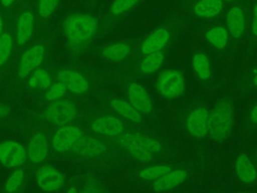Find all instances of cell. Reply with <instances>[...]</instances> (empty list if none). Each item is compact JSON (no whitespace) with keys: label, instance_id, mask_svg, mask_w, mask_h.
<instances>
[{"label":"cell","instance_id":"6da1fadb","mask_svg":"<svg viewBox=\"0 0 257 193\" xmlns=\"http://www.w3.org/2000/svg\"><path fill=\"white\" fill-rule=\"evenodd\" d=\"M56 80L64 84L69 94L84 100L100 90L103 76L99 70L78 62L50 64Z\"/></svg>","mask_w":257,"mask_h":193},{"label":"cell","instance_id":"7a4b0ae2","mask_svg":"<svg viewBox=\"0 0 257 193\" xmlns=\"http://www.w3.org/2000/svg\"><path fill=\"white\" fill-rule=\"evenodd\" d=\"M62 33L68 53L78 57L100 35V19L87 12L72 13L63 20Z\"/></svg>","mask_w":257,"mask_h":193},{"label":"cell","instance_id":"3957f363","mask_svg":"<svg viewBox=\"0 0 257 193\" xmlns=\"http://www.w3.org/2000/svg\"><path fill=\"white\" fill-rule=\"evenodd\" d=\"M110 79L119 93L123 95L152 126L161 121L153 96L141 79L133 76L122 66H117L111 71Z\"/></svg>","mask_w":257,"mask_h":193},{"label":"cell","instance_id":"277c9868","mask_svg":"<svg viewBox=\"0 0 257 193\" xmlns=\"http://www.w3.org/2000/svg\"><path fill=\"white\" fill-rule=\"evenodd\" d=\"M187 22L188 18L183 13L174 12L171 14L155 29L141 37L136 51L127 63H131L146 54L172 47Z\"/></svg>","mask_w":257,"mask_h":193},{"label":"cell","instance_id":"5b68a950","mask_svg":"<svg viewBox=\"0 0 257 193\" xmlns=\"http://www.w3.org/2000/svg\"><path fill=\"white\" fill-rule=\"evenodd\" d=\"M210 108L201 98L187 102L174 110V119L180 130L196 141L207 138Z\"/></svg>","mask_w":257,"mask_h":193},{"label":"cell","instance_id":"8992f818","mask_svg":"<svg viewBox=\"0 0 257 193\" xmlns=\"http://www.w3.org/2000/svg\"><path fill=\"white\" fill-rule=\"evenodd\" d=\"M86 110L81 101L76 96L68 94L56 102L45 105L42 111L36 116V122L51 129L64 125L82 123Z\"/></svg>","mask_w":257,"mask_h":193},{"label":"cell","instance_id":"52a82bcc","mask_svg":"<svg viewBox=\"0 0 257 193\" xmlns=\"http://www.w3.org/2000/svg\"><path fill=\"white\" fill-rule=\"evenodd\" d=\"M119 156L120 154L108 139L88 132L70 152L64 155L79 162H93L101 165L113 163Z\"/></svg>","mask_w":257,"mask_h":193},{"label":"cell","instance_id":"ba28073f","mask_svg":"<svg viewBox=\"0 0 257 193\" xmlns=\"http://www.w3.org/2000/svg\"><path fill=\"white\" fill-rule=\"evenodd\" d=\"M236 103L232 94L222 93L210 109L207 138L215 143H223L231 137L235 126Z\"/></svg>","mask_w":257,"mask_h":193},{"label":"cell","instance_id":"9c48e42d","mask_svg":"<svg viewBox=\"0 0 257 193\" xmlns=\"http://www.w3.org/2000/svg\"><path fill=\"white\" fill-rule=\"evenodd\" d=\"M83 125L86 132L106 139L115 138L136 127L102 107L86 111Z\"/></svg>","mask_w":257,"mask_h":193},{"label":"cell","instance_id":"30bf717a","mask_svg":"<svg viewBox=\"0 0 257 193\" xmlns=\"http://www.w3.org/2000/svg\"><path fill=\"white\" fill-rule=\"evenodd\" d=\"M51 49V39L43 37L23 49L17 56L14 65V78L25 82L28 75L35 69L45 65Z\"/></svg>","mask_w":257,"mask_h":193},{"label":"cell","instance_id":"8fae6325","mask_svg":"<svg viewBox=\"0 0 257 193\" xmlns=\"http://www.w3.org/2000/svg\"><path fill=\"white\" fill-rule=\"evenodd\" d=\"M223 21L230 33L233 54L247 38L250 23V0H238L229 5Z\"/></svg>","mask_w":257,"mask_h":193},{"label":"cell","instance_id":"7c38bea8","mask_svg":"<svg viewBox=\"0 0 257 193\" xmlns=\"http://www.w3.org/2000/svg\"><path fill=\"white\" fill-rule=\"evenodd\" d=\"M95 96L100 107L107 109L131 125L141 128L153 127L150 122L119 92L100 89Z\"/></svg>","mask_w":257,"mask_h":193},{"label":"cell","instance_id":"4fadbf2b","mask_svg":"<svg viewBox=\"0 0 257 193\" xmlns=\"http://www.w3.org/2000/svg\"><path fill=\"white\" fill-rule=\"evenodd\" d=\"M25 149L27 162L30 165H42L51 152L49 129L35 121L27 133Z\"/></svg>","mask_w":257,"mask_h":193},{"label":"cell","instance_id":"5bb4252c","mask_svg":"<svg viewBox=\"0 0 257 193\" xmlns=\"http://www.w3.org/2000/svg\"><path fill=\"white\" fill-rule=\"evenodd\" d=\"M158 95L167 102H174L185 95L187 84L184 72L177 67L161 69L154 82Z\"/></svg>","mask_w":257,"mask_h":193},{"label":"cell","instance_id":"9a60e30c","mask_svg":"<svg viewBox=\"0 0 257 193\" xmlns=\"http://www.w3.org/2000/svg\"><path fill=\"white\" fill-rule=\"evenodd\" d=\"M200 38L218 55H233L230 33L222 19L210 21L198 29Z\"/></svg>","mask_w":257,"mask_h":193},{"label":"cell","instance_id":"2e32d148","mask_svg":"<svg viewBox=\"0 0 257 193\" xmlns=\"http://www.w3.org/2000/svg\"><path fill=\"white\" fill-rule=\"evenodd\" d=\"M227 7L222 0H182L180 12L187 18L210 22L222 19Z\"/></svg>","mask_w":257,"mask_h":193},{"label":"cell","instance_id":"e0dca14e","mask_svg":"<svg viewBox=\"0 0 257 193\" xmlns=\"http://www.w3.org/2000/svg\"><path fill=\"white\" fill-rule=\"evenodd\" d=\"M141 37H131L99 45L94 49V54L105 62L118 66L124 65L131 60Z\"/></svg>","mask_w":257,"mask_h":193},{"label":"cell","instance_id":"ac0fdd59","mask_svg":"<svg viewBox=\"0 0 257 193\" xmlns=\"http://www.w3.org/2000/svg\"><path fill=\"white\" fill-rule=\"evenodd\" d=\"M86 133L83 123H74L49 129L50 148L56 155L70 152Z\"/></svg>","mask_w":257,"mask_h":193},{"label":"cell","instance_id":"d6986e66","mask_svg":"<svg viewBox=\"0 0 257 193\" xmlns=\"http://www.w3.org/2000/svg\"><path fill=\"white\" fill-rule=\"evenodd\" d=\"M172 47L146 54L131 63L119 66H122L128 73L139 79L157 74L164 68Z\"/></svg>","mask_w":257,"mask_h":193},{"label":"cell","instance_id":"ffe728a7","mask_svg":"<svg viewBox=\"0 0 257 193\" xmlns=\"http://www.w3.org/2000/svg\"><path fill=\"white\" fill-rule=\"evenodd\" d=\"M126 133L133 140L141 144L151 153L161 158L174 154L172 146L166 141V139L162 135L155 131L153 127H133L128 131H126Z\"/></svg>","mask_w":257,"mask_h":193},{"label":"cell","instance_id":"44dd1931","mask_svg":"<svg viewBox=\"0 0 257 193\" xmlns=\"http://www.w3.org/2000/svg\"><path fill=\"white\" fill-rule=\"evenodd\" d=\"M191 70L200 84L206 89H212L215 86L214 63L209 51L204 47H196L191 54Z\"/></svg>","mask_w":257,"mask_h":193},{"label":"cell","instance_id":"7402d4cb","mask_svg":"<svg viewBox=\"0 0 257 193\" xmlns=\"http://www.w3.org/2000/svg\"><path fill=\"white\" fill-rule=\"evenodd\" d=\"M108 140L120 155L125 156L135 162L141 164H151L161 159V157L151 153L141 144L133 140L126 132Z\"/></svg>","mask_w":257,"mask_h":193},{"label":"cell","instance_id":"603a6c76","mask_svg":"<svg viewBox=\"0 0 257 193\" xmlns=\"http://www.w3.org/2000/svg\"><path fill=\"white\" fill-rule=\"evenodd\" d=\"M144 0H113L100 19V34L107 32Z\"/></svg>","mask_w":257,"mask_h":193},{"label":"cell","instance_id":"cb8c5ba5","mask_svg":"<svg viewBox=\"0 0 257 193\" xmlns=\"http://www.w3.org/2000/svg\"><path fill=\"white\" fill-rule=\"evenodd\" d=\"M35 183L41 191L52 193L60 190L64 186L65 176L55 166L42 164L35 171Z\"/></svg>","mask_w":257,"mask_h":193},{"label":"cell","instance_id":"d4e9b609","mask_svg":"<svg viewBox=\"0 0 257 193\" xmlns=\"http://www.w3.org/2000/svg\"><path fill=\"white\" fill-rule=\"evenodd\" d=\"M27 162L25 145L16 140H5L0 143V164L8 169L22 167Z\"/></svg>","mask_w":257,"mask_h":193},{"label":"cell","instance_id":"484cf974","mask_svg":"<svg viewBox=\"0 0 257 193\" xmlns=\"http://www.w3.org/2000/svg\"><path fill=\"white\" fill-rule=\"evenodd\" d=\"M34 27L35 16L33 11L30 9L22 10L17 17L14 31L16 54L31 40L34 33Z\"/></svg>","mask_w":257,"mask_h":193},{"label":"cell","instance_id":"4316f807","mask_svg":"<svg viewBox=\"0 0 257 193\" xmlns=\"http://www.w3.org/2000/svg\"><path fill=\"white\" fill-rule=\"evenodd\" d=\"M191 175V169L186 166L175 167L162 177L152 182V189L155 192H165L174 189L184 183Z\"/></svg>","mask_w":257,"mask_h":193},{"label":"cell","instance_id":"83f0119b","mask_svg":"<svg viewBox=\"0 0 257 193\" xmlns=\"http://www.w3.org/2000/svg\"><path fill=\"white\" fill-rule=\"evenodd\" d=\"M55 80L50 64H45L31 72L25 80L26 87L34 94H40Z\"/></svg>","mask_w":257,"mask_h":193},{"label":"cell","instance_id":"f1b7e54d","mask_svg":"<svg viewBox=\"0 0 257 193\" xmlns=\"http://www.w3.org/2000/svg\"><path fill=\"white\" fill-rule=\"evenodd\" d=\"M15 48L14 33L8 29L3 30L0 35V79L5 77L16 56Z\"/></svg>","mask_w":257,"mask_h":193},{"label":"cell","instance_id":"f546056e","mask_svg":"<svg viewBox=\"0 0 257 193\" xmlns=\"http://www.w3.org/2000/svg\"><path fill=\"white\" fill-rule=\"evenodd\" d=\"M176 166L171 163H158V164H145V166H142L138 169H136L132 176L143 182H154L158 178L162 177L164 174L175 168Z\"/></svg>","mask_w":257,"mask_h":193},{"label":"cell","instance_id":"4dcf8cb0","mask_svg":"<svg viewBox=\"0 0 257 193\" xmlns=\"http://www.w3.org/2000/svg\"><path fill=\"white\" fill-rule=\"evenodd\" d=\"M235 173L244 184H253L257 180V168L247 153H240L235 160Z\"/></svg>","mask_w":257,"mask_h":193},{"label":"cell","instance_id":"1f68e13d","mask_svg":"<svg viewBox=\"0 0 257 193\" xmlns=\"http://www.w3.org/2000/svg\"><path fill=\"white\" fill-rule=\"evenodd\" d=\"M237 90L241 94L257 90V61L250 64L241 74L237 83Z\"/></svg>","mask_w":257,"mask_h":193},{"label":"cell","instance_id":"d6a6232c","mask_svg":"<svg viewBox=\"0 0 257 193\" xmlns=\"http://www.w3.org/2000/svg\"><path fill=\"white\" fill-rule=\"evenodd\" d=\"M68 94L69 93L66 87L64 86V84L59 80L55 79L47 89H45L42 93L39 94V99H40V103L47 105V104L56 102Z\"/></svg>","mask_w":257,"mask_h":193},{"label":"cell","instance_id":"836d02e7","mask_svg":"<svg viewBox=\"0 0 257 193\" xmlns=\"http://www.w3.org/2000/svg\"><path fill=\"white\" fill-rule=\"evenodd\" d=\"M246 39L248 52L251 53L257 43V0H250V23Z\"/></svg>","mask_w":257,"mask_h":193},{"label":"cell","instance_id":"e575fe53","mask_svg":"<svg viewBox=\"0 0 257 193\" xmlns=\"http://www.w3.org/2000/svg\"><path fill=\"white\" fill-rule=\"evenodd\" d=\"M26 180V171L23 167L14 169L4 183L5 193H17L24 185Z\"/></svg>","mask_w":257,"mask_h":193},{"label":"cell","instance_id":"d590c367","mask_svg":"<svg viewBox=\"0 0 257 193\" xmlns=\"http://www.w3.org/2000/svg\"><path fill=\"white\" fill-rule=\"evenodd\" d=\"M79 193H106V190L97 176L94 173L87 171L83 174Z\"/></svg>","mask_w":257,"mask_h":193},{"label":"cell","instance_id":"8d00e7d4","mask_svg":"<svg viewBox=\"0 0 257 193\" xmlns=\"http://www.w3.org/2000/svg\"><path fill=\"white\" fill-rule=\"evenodd\" d=\"M60 0H37V15L40 19H48L56 10Z\"/></svg>","mask_w":257,"mask_h":193},{"label":"cell","instance_id":"74e56055","mask_svg":"<svg viewBox=\"0 0 257 193\" xmlns=\"http://www.w3.org/2000/svg\"><path fill=\"white\" fill-rule=\"evenodd\" d=\"M244 129L247 132L257 134V101L252 104L244 118Z\"/></svg>","mask_w":257,"mask_h":193},{"label":"cell","instance_id":"f35d334b","mask_svg":"<svg viewBox=\"0 0 257 193\" xmlns=\"http://www.w3.org/2000/svg\"><path fill=\"white\" fill-rule=\"evenodd\" d=\"M12 113L11 107L5 103H0V119L8 118Z\"/></svg>","mask_w":257,"mask_h":193},{"label":"cell","instance_id":"ab89813d","mask_svg":"<svg viewBox=\"0 0 257 193\" xmlns=\"http://www.w3.org/2000/svg\"><path fill=\"white\" fill-rule=\"evenodd\" d=\"M64 193H79V189L75 183H72L68 186V188L65 190Z\"/></svg>","mask_w":257,"mask_h":193},{"label":"cell","instance_id":"60d3db41","mask_svg":"<svg viewBox=\"0 0 257 193\" xmlns=\"http://www.w3.org/2000/svg\"><path fill=\"white\" fill-rule=\"evenodd\" d=\"M16 0H0V3L1 5L4 7V8H9L10 6L13 5V3L15 2Z\"/></svg>","mask_w":257,"mask_h":193},{"label":"cell","instance_id":"b9f144b4","mask_svg":"<svg viewBox=\"0 0 257 193\" xmlns=\"http://www.w3.org/2000/svg\"><path fill=\"white\" fill-rule=\"evenodd\" d=\"M2 32H3V18L0 13V35L2 34Z\"/></svg>","mask_w":257,"mask_h":193},{"label":"cell","instance_id":"7bdbcfd3","mask_svg":"<svg viewBox=\"0 0 257 193\" xmlns=\"http://www.w3.org/2000/svg\"><path fill=\"white\" fill-rule=\"evenodd\" d=\"M227 6H229V5H231V4H233V3H235L236 1H238V0H222Z\"/></svg>","mask_w":257,"mask_h":193},{"label":"cell","instance_id":"ee69618b","mask_svg":"<svg viewBox=\"0 0 257 193\" xmlns=\"http://www.w3.org/2000/svg\"><path fill=\"white\" fill-rule=\"evenodd\" d=\"M255 49L257 50V43H256V45H255ZM255 49H254V50H255Z\"/></svg>","mask_w":257,"mask_h":193},{"label":"cell","instance_id":"f6af8a7d","mask_svg":"<svg viewBox=\"0 0 257 193\" xmlns=\"http://www.w3.org/2000/svg\"><path fill=\"white\" fill-rule=\"evenodd\" d=\"M238 193H247V192H238Z\"/></svg>","mask_w":257,"mask_h":193},{"label":"cell","instance_id":"bcb514c9","mask_svg":"<svg viewBox=\"0 0 257 193\" xmlns=\"http://www.w3.org/2000/svg\"><path fill=\"white\" fill-rule=\"evenodd\" d=\"M256 157H257V152H256Z\"/></svg>","mask_w":257,"mask_h":193}]
</instances>
